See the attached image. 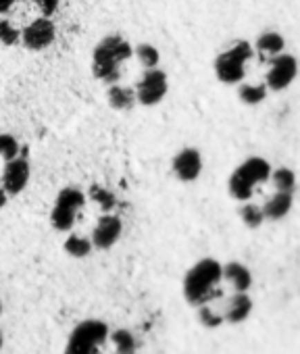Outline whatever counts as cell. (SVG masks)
I'll list each match as a JSON object with an SVG mask.
<instances>
[{
    "label": "cell",
    "instance_id": "6da1fadb",
    "mask_svg": "<svg viewBox=\"0 0 300 354\" xmlns=\"http://www.w3.org/2000/svg\"><path fill=\"white\" fill-rule=\"evenodd\" d=\"M221 281L223 265L215 259H203L184 277V298L192 306L211 304L223 294Z\"/></svg>",
    "mask_w": 300,
    "mask_h": 354
},
{
    "label": "cell",
    "instance_id": "7a4b0ae2",
    "mask_svg": "<svg viewBox=\"0 0 300 354\" xmlns=\"http://www.w3.org/2000/svg\"><path fill=\"white\" fill-rule=\"evenodd\" d=\"M133 55L129 42L119 34L104 36L92 53V73L104 84H117L121 77V65Z\"/></svg>",
    "mask_w": 300,
    "mask_h": 354
},
{
    "label": "cell",
    "instance_id": "3957f363",
    "mask_svg": "<svg viewBox=\"0 0 300 354\" xmlns=\"http://www.w3.org/2000/svg\"><path fill=\"white\" fill-rule=\"evenodd\" d=\"M271 177V165L261 158L252 156L246 158L229 177V194L236 201H250L254 194V186L267 182Z\"/></svg>",
    "mask_w": 300,
    "mask_h": 354
},
{
    "label": "cell",
    "instance_id": "277c9868",
    "mask_svg": "<svg viewBox=\"0 0 300 354\" xmlns=\"http://www.w3.org/2000/svg\"><path fill=\"white\" fill-rule=\"evenodd\" d=\"M109 325L100 319H86L71 331L65 354H98L109 339Z\"/></svg>",
    "mask_w": 300,
    "mask_h": 354
},
{
    "label": "cell",
    "instance_id": "5b68a950",
    "mask_svg": "<svg viewBox=\"0 0 300 354\" xmlns=\"http://www.w3.org/2000/svg\"><path fill=\"white\" fill-rule=\"evenodd\" d=\"M252 59V46L248 42H236L221 53L215 61V75L223 84H238L244 80V67Z\"/></svg>",
    "mask_w": 300,
    "mask_h": 354
},
{
    "label": "cell",
    "instance_id": "8992f818",
    "mask_svg": "<svg viewBox=\"0 0 300 354\" xmlns=\"http://www.w3.org/2000/svg\"><path fill=\"white\" fill-rule=\"evenodd\" d=\"M86 203V194L77 188H63L57 194L53 213H50V223L57 232H69L77 219L79 209Z\"/></svg>",
    "mask_w": 300,
    "mask_h": 354
},
{
    "label": "cell",
    "instance_id": "52a82bcc",
    "mask_svg": "<svg viewBox=\"0 0 300 354\" xmlns=\"http://www.w3.org/2000/svg\"><path fill=\"white\" fill-rule=\"evenodd\" d=\"M169 90L167 73L161 69H146L142 80L135 86V100L144 106H155L159 104Z\"/></svg>",
    "mask_w": 300,
    "mask_h": 354
},
{
    "label": "cell",
    "instance_id": "ba28073f",
    "mask_svg": "<svg viewBox=\"0 0 300 354\" xmlns=\"http://www.w3.org/2000/svg\"><path fill=\"white\" fill-rule=\"evenodd\" d=\"M30 173L32 169H30L28 156L19 154L11 160H5V171H3V177H0V188L9 196L21 194L30 182Z\"/></svg>",
    "mask_w": 300,
    "mask_h": 354
},
{
    "label": "cell",
    "instance_id": "9c48e42d",
    "mask_svg": "<svg viewBox=\"0 0 300 354\" xmlns=\"http://www.w3.org/2000/svg\"><path fill=\"white\" fill-rule=\"evenodd\" d=\"M55 36H57V28L55 24L48 19V17H40V19H34L30 26L24 28L21 32V42L28 50H44L48 48L53 42H55Z\"/></svg>",
    "mask_w": 300,
    "mask_h": 354
},
{
    "label": "cell",
    "instance_id": "30bf717a",
    "mask_svg": "<svg viewBox=\"0 0 300 354\" xmlns=\"http://www.w3.org/2000/svg\"><path fill=\"white\" fill-rule=\"evenodd\" d=\"M296 73H298V63H296V59L290 57V55H277V57L271 61V69H269V73H267V88L279 92V90L288 88V86L294 82Z\"/></svg>",
    "mask_w": 300,
    "mask_h": 354
},
{
    "label": "cell",
    "instance_id": "8fae6325",
    "mask_svg": "<svg viewBox=\"0 0 300 354\" xmlns=\"http://www.w3.org/2000/svg\"><path fill=\"white\" fill-rule=\"evenodd\" d=\"M123 232V223L117 215H102L92 232V246L98 250H109L117 244V240L121 238Z\"/></svg>",
    "mask_w": 300,
    "mask_h": 354
},
{
    "label": "cell",
    "instance_id": "7c38bea8",
    "mask_svg": "<svg viewBox=\"0 0 300 354\" xmlns=\"http://www.w3.org/2000/svg\"><path fill=\"white\" fill-rule=\"evenodd\" d=\"M171 169L180 182H194L203 171V156L196 148H184L174 156Z\"/></svg>",
    "mask_w": 300,
    "mask_h": 354
},
{
    "label": "cell",
    "instance_id": "4fadbf2b",
    "mask_svg": "<svg viewBox=\"0 0 300 354\" xmlns=\"http://www.w3.org/2000/svg\"><path fill=\"white\" fill-rule=\"evenodd\" d=\"M252 306L254 304H252V298L248 296V292H236L225 304V310H223L225 323H232V325L244 323L250 317Z\"/></svg>",
    "mask_w": 300,
    "mask_h": 354
},
{
    "label": "cell",
    "instance_id": "5bb4252c",
    "mask_svg": "<svg viewBox=\"0 0 300 354\" xmlns=\"http://www.w3.org/2000/svg\"><path fill=\"white\" fill-rule=\"evenodd\" d=\"M223 279L236 290V292H248L252 288V273L246 265L232 261L223 265Z\"/></svg>",
    "mask_w": 300,
    "mask_h": 354
},
{
    "label": "cell",
    "instance_id": "9a60e30c",
    "mask_svg": "<svg viewBox=\"0 0 300 354\" xmlns=\"http://www.w3.org/2000/svg\"><path fill=\"white\" fill-rule=\"evenodd\" d=\"M292 209V194L288 192H275L263 207V213H265V219H271V221H279L283 219Z\"/></svg>",
    "mask_w": 300,
    "mask_h": 354
},
{
    "label": "cell",
    "instance_id": "2e32d148",
    "mask_svg": "<svg viewBox=\"0 0 300 354\" xmlns=\"http://www.w3.org/2000/svg\"><path fill=\"white\" fill-rule=\"evenodd\" d=\"M106 100L109 104L115 109V111H127L131 109L138 100H135V90L131 88H125V86H117V84H111L109 90H106Z\"/></svg>",
    "mask_w": 300,
    "mask_h": 354
},
{
    "label": "cell",
    "instance_id": "e0dca14e",
    "mask_svg": "<svg viewBox=\"0 0 300 354\" xmlns=\"http://www.w3.org/2000/svg\"><path fill=\"white\" fill-rule=\"evenodd\" d=\"M283 48H285L283 36H279L277 32H265L256 40V50L263 57H277V55H281Z\"/></svg>",
    "mask_w": 300,
    "mask_h": 354
},
{
    "label": "cell",
    "instance_id": "ac0fdd59",
    "mask_svg": "<svg viewBox=\"0 0 300 354\" xmlns=\"http://www.w3.org/2000/svg\"><path fill=\"white\" fill-rule=\"evenodd\" d=\"M109 337H111V342L115 344L117 354H135V350H138V339H135V335H133L129 329H117V331H113Z\"/></svg>",
    "mask_w": 300,
    "mask_h": 354
},
{
    "label": "cell",
    "instance_id": "d6986e66",
    "mask_svg": "<svg viewBox=\"0 0 300 354\" xmlns=\"http://www.w3.org/2000/svg\"><path fill=\"white\" fill-rule=\"evenodd\" d=\"M88 196H90L92 203H96L104 213H109V211H113V209L117 207L115 194H113L111 190H106L104 186H100V184H92L90 190H88Z\"/></svg>",
    "mask_w": 300,
    "mask_h": 354
},
{
    "label": "cell",
    "instance_id": "ffe728a7",
    "mask_svg": "<svg viewBox=\"0 0 300 354\" xmlns=\"http://www.w3.org/2000/svg\"><path fill=\"white\" fill-rule=\"evenodd\" d=\"M92 240L84 238V236H77V234H71L67 240H65V252L73 259H84L92 252Z\"/></svg>",
    "mask_w": 300,
    "mask_h": 354
},
{
    "label": "cell",
    "instance_id": "44dd1931",
    "mask_svg": "<svg viewBox=\"0 0 300 354\" xmlns=\"http://www.w3.org/2000/svg\"><path fill=\"white\" fill-rule=\"evenodd\" d=\"M196 308H198L196 317H198V323H200L203 327H207V329H217V327H221V325L225 323L223 313H217L211 304H200V306H196Z\"/></svg>",
    "mask_w": 300,
    "mask_h": 354
},
{
    "label": "cell",
    "instance_id": "7402d4cb",
    "mask_svg": "<svg viewBox=\"0 0 300 354\" xmlns=\"http://www.w3.org/2000/svg\"><path fill=\"white\" fill-rule=\"evenodd\" d=\"M271 180H273V186H275L277 192H288V194H292L294 188H296V175H294L292 169H285V167L277 169V171L271 175Z\"/></svg>",
    "mask_w": 300,
    "mask_h": 354
},
{
    "label": "cell",
    "instance_id": "603a6c76",
    "mask_svg": "<svg viewBox=\"0 0 300 354\" xmlns=\"http://www.w3.org/2000/svg\"><path fill=\"white\" fill-rule=\"evenodd\" d=\"M240 100L246 104H259L267 98V86L263 84H244L240 86Z\"/></svg>",
    "mask_w": 300,
    "mask_h": 354
},
{
    "label": "cell",
    "instance_id": "cb8c5ba5",
    "mask_svg": "<svg viewBox=\"0 0 300 354\" xmlns=\"http://www.w3.org/2000/svg\"><path fill=\"white\" fill-rule=\"evenodd\" d=\"M240 217H242V221H244V225L246 227H250V230H256V227H261L263 225V221H265V213H263V207H256V205H244L242 209H240Z\"/></svg>",
    "mask_w": 300,
    "mask_h": 354
},
{
    "label": "cell",
    "instance_id": "d4e9b609",
    "mask_svg": "<svg viewBox=\"0 0 300 354\" xmlns=\"http://www.w3.org/2000/svg\"><path fill=\"white\" fill-rule=\"evenodd\" d=\"M135 55H138L140 63H142L146 69H155V67L159 65V61H161V55H159V50H157L153 44H140V46L135 48Z\"/></svg>",
    "mask_w": 300,
    "mask_h": 354
},
{
    "label": "cell",
    "instance_id": "484cf974",
    "mask_svg": "<svg viewBox=\"0 0 300 354\" xmlns=\"http://www.w3.org/2000/svg\"><path fill=\"white\" fill-rule=\"evenodd\" d=\"M21 42V32L13 28L9 19H0V44L3 46H15Z\"/></svg>",
    "mask_w": 300,
    "mask_h": 354
},
{
    "label": "cell",
    "instance_id": "4316f807",
    "mask_svg": "<svg viewBox=\"0 0 300 354\" xmlns=\"http://www.w3.org/2000/svg\"><path fill=\"white\" fill-rule=\"evenodd\" d=\"M0 156L5 160H11L19 156V142L11 133H0Z\"/></svg>",
    "mask_w": 300,
    "mask_h": 354
},
{
    "label": "cell",
    "instance_id": "83f0119b",
    "mask_svg": "<svg viewBox=\"0 0 300 354\" xmlns=\"http://www.w3.org/2000/svg\"><path fill=\"white\" fill-rule=\"evenodd\" d=\"M34 5L44 17H53L59 9V0H34Z\"/></svg>",
    "mask_w": 300,
    "mask_h": 354
},
{
    "label": "cell",
    "instance_id": "f1b7e54d",
    "mask_svg": "<svg viewBox=\"0 0 300 354\" xmlns=\"http://www.w3.org/2000/svg\"><path fill=\"white\" fill-rule=\"evenodd\" d=\"M13 5H15V0H0V15L9 13Z\"/></svg>",
    "mask_w": 300,
    "mask_h": 354
},
{
    "label": "cell",
    "instance_id": "f546056e",
    "mask_svg": "<svg viewBox=\"0 0 300 354\" xmlns=\"http://www.w3.org/2000/svg\"><path fill=\"white\" fill-rule=\"evenodd\" d=\"M7 201H9V194H7L3 188H0V209H3V207L7 205Z\"/></svg>",
    "mask_w": 300,
    "mask_h": 354
},
{
    "label": "cell",
    "instance_id": "4dcf8cb0",
    "mask_svg": "<svg viewBox=\"0 0 300 354\" xmlns=\"http://www.w3.org/2000/svg\"><path fill=\"white\" fill-rule=\"evenodd\" d=\"M0 350H3V329H0Z\"/></svg>",
    "mask_w": 300,
    "mask_h": 354
},
{
    "label": "cell",
    "instance_id": "1f68e13d",
    "mask_svg": "<svg viewBox=\"0 0 300 354\" xmlns=\"http://www.w3.org/2000/svg\"><path fill=\"white\" fill-rule=\"evenodd\" d=\"M0 315H3V300H0Z\"/></svg>",
    "mask_w": 300,
    "mask_h": 354
}]
</instances>
